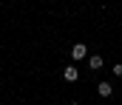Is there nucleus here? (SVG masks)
Segmentation results:
<instances>
[{
	"instance_id": "1",
	"label": "nucleus",
	"mask_w": 122,
	"mask_h": 105,
	"mask_svg": "<svg viewBox=\"0 0 122 105\" xmlns=\"http://www.w3.org/2000/svg\"><path fill=\"white\" fill-rule=\"evenodd\" d=\"M71 60H74V63L88 60V45H85V43H74V48H71Z\"/></svg>"
},
{
	"instance_id": "2",
	"label": "nucleus",
	"mask_w": 122,
	"mask_h": 105,
	"mask_svg": "<svg viewBox=\"0 0 122 105\" xmlns=\"http://www.w3.org/2000/svg\"><path fill=\"white\" fill-rule=\"evenodd\" d=\"M62 80H65V82H77V80H80L77 65H65V68H62Z\"/></svg>"
},
{
	"instance_id": "3",
	"label": "nucleus",
	"mask_w": 122,
	"mask_h": 105,
	"mask_svg": "<svg viewBox=\"0 0 122 105\" xmlns=\"http://www.w3.org/2000/svg\"><path fill=\"white\" fill-rule=\"evenodd\" d=\"M102 65H105V60H102L99 54H88V68L91 71H99Z\"/></svg>"
},
{
	"instance_id": "4",
	"label": "nucleus",
	"mask_w": 122,
	"mask_h": 105,
	"mask_svg": "<svg viewBox=\"0 0 122 105\" xmlns=\"http://www.w3.org/2000/svg\"><path fill=\"white\" fill-rule=\"evenodd\" d=\"M97 94H99V97H111V94H114V85H111V82H99V85H97Z\"/></svg>"
},
{
	"instance_id": "5",
	"label": "nucleus",
	"mask_w": 122,
	"mask_h": 105,
	"mask_svg": "<svg viewBox=\"0 0 122 105\" xmlns=\"http://www.w3.org/2000/svg\"><path fill=\"white\" fill-rule=\"evenodd\" d=\"M114 77H122V63H117V65H114Z\"/></svg>"
},
{
	"instance_id": "6",
	"label": "nucleus",
	"mask_w": 122,
	"mask_h": 105,
	"mask_svg": "<svg viewBox=\"0 0 122 105\" xmlns=\"http://www.w3.org/2000/svg\"><path fill=\"white\" fill-rule=\"evenodd\" d=\"M68 105H80V102H68Z\"/></svg>"
}]
</instances>
